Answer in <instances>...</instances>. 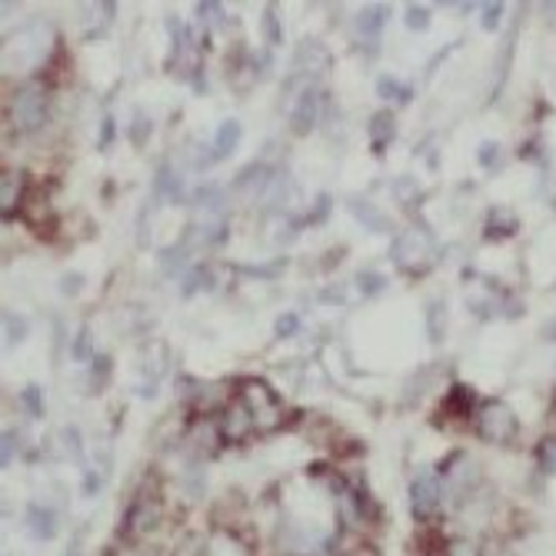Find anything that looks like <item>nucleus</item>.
<instances>
[{"label": "nucleus", "mask_w": 556, "mask_h": 556, "mask_svg": "<svg viewBox=\"0 0 556 556\" xmlns=\"http://www.w3.org/2000/svg\"><path fill=\"white\" fill-rule=\"evenodd\" d=\"M237 143H240V124L237 121H224L217 127V134H214V157L217 161L230 157L233 150H237Z\"/></svg>", "instance_id": "obj_13"}, {"label": "nucleus", "mask_w": 556, "mask_h": 556, "mask_svg": "<svg viewBox=\"0 0 556 556\" xmlns=\"http://www.w3.org/2000/svg\"><path fill=\"white\" fill-rule=\"evenodd\" d=\"M11 121L21 134H34L47 121V93L37 84H27L11 100Z\"/></svg>", "instance_id": "obj_4"}, {"label": "nucleus", "mask_w": 556, "mask_h": 556, "mask_svg": "<svg viewBox=\"0 0 556 556\" xmlns=\"http://www.w3.org/2000/svg\"><path fill=\"white\" fill-rule=\"evenodd\" d=\"M350 211H357V214H364V217H367L364 224H367L370 230H383V217H377V214L370 211V204H364V200H357V204H350Z\"/></svg>", "instance_id": "obj_20"}, {"label": "nucleus", "mask_w": 556, "mask_h": 556, "mask_svg": "<svg viewBox=\"0 0 556 556\" xmlns=\"http://www.w3.org/2000/svg\"><path fill=\"white\" fill-rule=\"evenodd\" d=\"M500 11H503V4H490V14H483V24H486V27H493V24H496V17H500Z\"/></svg>", "instance_id": "obj_28"}, {"label": "nucleus", "mask_w": 556, "mask_h": 556, "mask_svg": "<svg viewBox=\"0 0 556 556\" xmlns=\"http://www.w3.org/2000/svg\"><path fill=\"white\" fill-rule=\"evenodd\" d=\"M427 21H430L427 8H407V27H410V30H424Z\"/></svg>", "instance_id": "obj_21"}, {"label": "nucleus", "mask_w": 556, "mask_h": 556, "mask_svg": "<svg viewBox=\"0 0 556 556\" xmlns=\"http://www.w3.org/2000/svg\"><path fill=\"white\" fill-rule=\"evenodd\" d=\"M30 34H34V27L17 30V34L8 40V47H4V58L11 61L14 71H24V67H30V64H40V58L47 54L50 37H47V34H37V37L30 40Z\"/></svg>", "instance_id": "obj_5"}, {"label": "nucleus", "mask_w": 556, "mask_h": 556, "mask_svg": "<svg viewBox=\"0 0 556 556\" xmlns=\"http://www.w3.org/2000/svg\"><path fill=\"white\" fill-rule=\"evenodd\" d=\"M536 457H540V464H543L546 470H556V437L543 440V446L536 450Z\"/></svg>", "instance_id": "obj_19"}, {"label": "nucleus", "mask_w": 556, "mask_h": 556, "mask_svg": "<svg viewBox=\"0 0 556 556\" xmlns=\"http://www.w3.org/2000/svg\"><path fill=\"white\" fill-rule=\"evenodd\" d=\"M250 430H257L254 427V417H250V410H247V403L237 396L230 407L224 410V433L230 437V440H240V437H247Z\"/></svg>", "instance_id": "obj_9"}, {"label": "nucleus", "mask_w": 556, "mask_h": 556, "mask_svg": "<svg viewBox=\"0 0 556 556\" xmlns=\"http://www.w3.org/2000/svg\"><path fill=\"white\" fill-rule=\"evenodd\" d=\"M477 433L490 443H514L520 433V420L503 400H486L477 410Z\"/></svg>", "instance_id": "obj_3"}, {"label": "nucleus", "mask_w": 556, "mask_h": 556, "mask_svg": "<svg viewBox=\"0 0 556 556\" xmlns=\"http://www.w3.org/2000/svg\"><path fill=\"white\" fill-rule=\"evenodd\" d=\"M383 21H387V8L374 4V8H364L357 17H353V27H357V34L364 40H374L380 30H383Z\"/></svg>", "instance_id": "obj_11"}, {"label": "nucleus", "mask_w": 556, "mask_h": 556, "mask_svg": "<svg viewBox=\"0 0 556 556\" xmlns=\"http://www.w3.org/2000/svg\"><path fill=\"white\" fill-rule=\"evenodd\" d=\"M440 496H443V480L433 470H424L414 486H410V507L417 517H430L440 507Z\"/></svg>", "instance_id": "obj_6"}, {"label": "nucleus", "mask_w": 556, "mask_h": 556, "mask_svg": "<svg viewBox=\"0 0 556 556\" xmlns=\"http://www.w3.org/2000/svg\"><path fill=\"white\" fill-rule=\"evenodd\" d=\"M17 200H21V174L8 170L4 180H0V211H4V217L17 211Z\"/></svg>", "instance_id": "obj_14"}, {"label": "nucleus", "mask_w": 556, "mask_h": 556, "mask_svg": "<svg viewBox=\"0 0 556 556\" xmlns=\"http://www.w3.org/2000/svg\"><path fill=\"white\" fill-rule=\"evenodd\" d=\"M0 457H4V464H11L17 457V430H8L4 433V446H0Z\"/></svg>", "instance_id": "obj_22"}, {"label": "nucleus", "mask_w": 556, "mask_h": 556, "mask_svg": "<svg viewBox=\"0 0 556 556\" xmlns=\"http://www.w3.org/2000/svg\"><path fill=\"white\" fill-rule=\"evenodd\" d=\"M370 137H374L377 150H383V147L396 137V121H393L390 111H380V114L370 121Z\"/></svg>", "instance_id": "obj_15"}, {"label": "nucleus", "mask_w": 556, "mask_h": 556, "mask_svg": "<svg viewBox=\"0 0 556 556\" xmlns=\"http://www.w3.org/2000/svg\"><path fill=\"white\" fill-rule=\"evenodd\" d=\"M4 327H11V343H17V340L27 333V324H24V317H17V314H8V317H4Z\"/></svg>", "instance_id": "obj_24"}, {"label": "nucleus", "mask_w": 556, "mask_h": 556, "mask_svg": "<svg viewBox=\"0 0 556 556\" xmlns=\"http://www.w3.org/2000/svg\"><path fill=\"white\" fill-rule=\"evenodd\" d=\"M337 556H380L370 543H350V546H343Z\"/></svg>", "instance_id": "obj_25"}, {"label": "nucleus", "mask_w": 556, "mask_h": 556, "mask_svg": "<svg viewBox=\"0 0 556 556\" xmlns=\"http://www.w3.org/2000/svg\"><path fill=\"white\" fill-rule=\"evenodd\" d=\"M517 227H520V220H517V214H514V211L496 207V211H490V220H486L483 233H486V237H514V233H517Z\"/></svg>", "instance_id": "obj_12"}, {"label": "nucleus", "mask_w": 556, "mask_h": 556, "mask_svg": "<svg viewBox=\"0 0 556 556\" xmlns=\"http://www.w3.org/2000/svg\"><path fill=\"white\" fill-rule=\"evenodd\" d=\"M204 556H254V553H250V546H247L240 536H233V533H227V530H217V533L207 540Z\"/></svg>", "instance_id": "obj_10"}, {"label": "nucleus", "mask_w": 556, "mask_h": 556, "mask_svg": "<svg viewBox=\"0 0 556 556\" xmlns=\"http://www.w3.org/2000/svg\"><path fill=\"white\" fill-rule=\"evenodd\" d=\"M437 257V240L427 227H410L407 233L396 237V247H393V261L407 270V274H427L430 264Z\"/></svg>", "instance_id": "obj_1"}, {"label": "nucleus", "mask_w": 556, "mask_h": 556, "mask_svg": "<svg viewBox=\"0 0 556 556\" xmlns=\"http://www.w3.org/2000/svg\"><path fill=\"white\" fill-rule=\"evenodd\" d=\"M457 460H460V464H453L450 473H446V490H450L453 496H467V493L473 490L480 470H477V464H473L470 457H457Z\"/></svg>", "instance_id": "obj_8"}, {"label": "nucleus", "mask_w": 556, "mask_h": 556, "mask_svg": "<svg viewBox=\"0 0 556 556\" xmlns=\"http://www.w3.org/2000/svg\"><path fill=\"white\" fill-rule=\"evenodd\" d=\"M24 400H27V410H30L34 417H40V390H37V387H27V390H24Z\"/></svg>", "instance_id": "obj_26"}, {"label": "nucleus", "mask_w": 556, "mask_h": 556, "mask_svg": "<svg viewBox=\"0 0 556 556\" xmlns=\"http://www.w3.org/2000/svg\"><path fill=\"white\" fill-rule=\"evenodd\" d=\"M296 327H300V317H296V314H283V317L277 320V337H293Z\"/></svg>", "instance_id": "obj_23"}, {"label": "nucleus", "mask_w": 556, "mask_h": 556, "mask_svg": "<svg viewBox=\"0 0 556 556\" xmlns=\"http://www.w3.org/2000/svg\"><path fill=\"white\" fill-rule=\"evenodd\" d=\"M320 111H324V97H320V90H317V87L303 90L300 100H296V111H293V130H300V134L314 130V124L320 121Z\"/></svg>", "instance_id": "obj_7"}, {"label": "nucleus", "mask_w": 556, "mask_h": 556, "mask_svg": "<svg viewBox=\"0 0 556 556\" xmlns=\"http://www.w3.org/2000/svg\"><path fill=\"white\" fill-rule=\"evenodd\" d=\"M240 400L247 403V410H250V417H254L257 430H274V427H280L287 420L280 396L264 380H243Z\"/></svg>", "instance_id": "obj_2"}, {"label": "nucleus", "mask_w": 556, "mask_h": 556, "mask_svg": "<svg viewBox=\"0 0 556 556\" xmlns=\"http://www.w3.org/2000/svg\"><path fill=\"white\" fill-rule=\"evenodd\" d=\"M446 556H483L480 553V546L477 543H470V540H450V546H446Z\"/></svg>", "instance_id": "obj_18"}, {"label": "nucleus", "mask_w": 556, "mask_h": 556, "mask_svg": "<svg viewBox=\"0 0 556 556\" xmlns=\"http://www.w3.org/2000/svg\"><path fill=\"white\" fill-rule=\"evenodd\" d=\"M377 93L387 97V100H400V104H407V100H410V87L400 84L396 77H380L377 80Z\"/></svg>", "instance_id": "obj_16"}, {"label": "nucleus", "mask_w": 556, "mask_h": 556, "mask_svg": "<svg viewBox=\"0 0 556 556\" xmlns=\"http://www.w3.org/2000/svg\"><path fill=\"white\" fill-rule=\"evenodd\" d=\"M30 530L40 540H50V536H54V517H50L47 510H30Z\"/></svg>", "instance_id": "obj_17"}, {"label": "nucleus", "mask_w": 556, "mask_h": 556, "mask_svg": "<svg viewBox=\"0 0 556 556\" xmlns=\"http://www.w3.org/2000/svg\"><path fill=\"white\" fill-rule=\"evenodd\" d=\"M480 164H483V167H490V170H496V167H493V164H496V143L480 147Z\"/></svg>", "instance_id": "obj_27"}]
</instances>
